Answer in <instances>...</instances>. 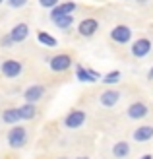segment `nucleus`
<instances>
[{"label":"nucleus","mask_w":153,"mask_h":159,"mask_svg":"<svg viewBox=\"0 0 153 159\" xmlns=\"http://www.w3.org/2000/svg\"><path fill=\"white\" fill-rule=\"evenodd\" d=\"M76 159H89L87 155H79V157H76Z\"/></svg>","instance_id":"obj_26"},{"label":"nucleus","mask_w":153,"mask_h":159,"mask_svg":"<svg viewBox=\"0 0 153 159\" xmlns=\"http://www.w3.org/2000/svg\"><path fill=\"white\" fill-rule=\"evenodd\" d=\"M128 2H134V0H128Z\"/></svg>","instance_id":"obj_29"},{"label":"nucleus","mask_w":153,"mask_h":159,"mask_svg":"<svg viewBox=\"0 0 153 159\" xmlns=\"http://www.w3.org/2000/svg\"><path fill=\"white\" fill-rule=\"evenodd\" d=\"M2 2H6V0H0V4H2Z\"/></svg>","instance_id":"obj_28"},{"label":"nucleus","mask_w":153,"mask_h":159,"mask_svg":"<svg viewBox=\"0 0 153 159\" xmlns=\"http://www.w3.org/2000/svg\"><path fill=\"white\" fill-rule=\"evenodd\" d=\"M140 159H153V155H151V153H146V155H142Z\"/></svg>","instance_id":"obj_25"},{"label":"nucleus","mask_w":153,"mask_h":159,"mask_svg":"<svg viewBox=\"0 0 153 159\" xmlns=\"http://www.w3.org/2000/svg\"><path fill=\"white\" fill-rule=\"evenodd\" d=\"M56 23V27H60V29H70L72 27V23H74V16H64V18H58L54 21Z\"/></svg>","instance_id":"obj_20"},{"label":"nucleus","mask_w":153,"mask_h":159,"mask_svg":"<svg viewBox=\"0 0 153 159\" xmlns=\"http://www.w3.org/2000/svg\"><path fill=\"white\" fill-rule=\"evenodd\" d=\"M99 31V20L97 18H83L78 25V33L82 37H93Z\"/></svg>","instance_id":"obj_9"},{"label":"nucleus","mask_w":153,"mask_h":159,"mask_svg":"<svg viewBox=\"0 0 153 159\" xmlns=\"http://www.w3.org/2000/svg\"><path fill=\"white\" fill-rule=\"evenodd\" d=\"M74 62H72V57L70 54H56V57H52L51 58V62H49V66H51V70L52 72H64V70H68Z\"/></svg>","instance_id":"obj_11"},{"label":"nucleus","mask_w":153,"mask_h":159,"mask_svg":"<svg viewBox=\"0 0 153 159\" xmlns=\"http://www.w3.org/2000/svg\"><path fill=\"white\" fill-rule=\"evenodd\" d=\"M10 39H12V43H21V41H25L27 35H29V25L27 23H18V25H14L10 33Z\"/></svg>","instance_id":"obj_15"},{"label":"nucleus","mask_w":153,"mask_h":159,"mask_svg":"<svg viewBox=\"0 0 153 159\" xmlns=\"http://www.w3.org/2000/svg\"><path fill=\"white\" fill-rule=\"evenodd\" d=\"M8 4H10V8H21L27 4V0H8Z\"/></svg>","instance_id":"obj_22"},{"label":"nucleus","mask_w":153,"mask_h":159,"mask_svg":"<svg viewBox=\"0 0 153 159\" xmlns=\"http://www.w3.org/2000/svg\"><path fill=\"white\" fill-rule=\"evenodd\" d=\"M39 4L43 8H54L56 4H60V0H39Z\"/></svg>","instance_id":"obj_21"},{"label":"nucleus","mask_w":153,"mask_h":159,"mask_svg":"<svg viewBox=\"0 0 153 159\" xmlns=\"http://www.w3.org/2000/svg\"><path fill=\"white\" fill-rule=\"evenodd\" d=\"M58 159H68V157H58Z\"/></svg>","instance_id":"obj_27"},{"label":"nucleus","mask_w":153,"mask_h":159,"mask_svg":"<svg viewBox=\"0 0 153 159\" xmlns=\"http://www.w3.org/2000/svg\"><path fill=\"white\" fill-rule=\"evenodd\" d=\"M85 120H87V113H85V111L72 109L70 113L64 116L62 124H64V128H68V130H76V128H79V126H83Z\"/></svg>","instance_id":"obj_6"},{"label":"nucleus","mask_w":153,"mask_h":159,"mask_svg":"<svg viewBox=\"0 0 153 159\" xmlns=\"http://www.w3.org/2000/svg\"><path fill=\"white\" fill-rule=\"evenodd\" d=\"M74 10H76V2H60V4H56L52 10H51V20H52V21H56L58 18L70 16Z\"/></svg>","instance_id":"obj_12"},{"label":"nucleus","mask_w":153,"mask_h":159,"mask_svg":"<svg viewBox=\"0 0 153 159\" xmlns=\"http://www.w3.org/2000/svg\"><path fill=\"white\" fill-rule=\"evenodd\" d=\"M0 45H2V47H8V45H14V43H12V39H10V35H6V37L2 39V41H0Z\"/></svg>","instance_id":"obj_23"},{"label":"nucleus","mask_w":153,"mask_h":159,"mask_svg":"<svg viewBox=\"0 0 153 159\" xmlns=\"http://www.w3.org/2000/svg\"><path fill=\"white\" fill-rule=\"evenodd\" d=\"M37 39H39V43H43L47 47H56V39L49 35L47 31H37Z\"/></svg>","instance_id":"obj_19"},{"label":"nucleus","mask_w":153,"mask_h":159,"mask_svg":"<svg viewBox=\"0 0 153 159\" xmlns=\"http://www.w3.org/2000/svg\"><path fill=\"white\" fill-rule=\"evenodd\" d=\"M124 115H126L128 120H132V122L151 120V118H153V103L147 101V99H143V97L134 99L132 103H128Z\"/></svg>","instance_id":"obj_1"},{"label":"nucleus","mask_w":153,"mask_h":159,"mask_svg":"<svg viewBox=\"0 0 153 159\" xmlns=\"http://www.w3.org/2000/svg\"><path fill=\"white\" fill-rule=\"evenodd\" d=\"M21 70H23V64L20 60H14V58H8L0 64V72L6 78H18L21 74Z\"/></svg>","instance_id":"obj_10"},{"label":"nucleus","mask_w":153,"mask_h":159,"mask_svg":"<svg viewBox=\"0 0 153 159\" xmlns=\"http://www.w3.org/2000/svg\"><path fill=\"white\" fill-rule=\"evenodd\" d=\"M8 146L10 148H23L25 146V142H27V130H25V126H20V124H16L10 128V132H8Z\"/></svg>","instance_id":"obj_7"},{"label":"nucleus","mask_w":153,"mask_h":159,"mask_svg":"<svg viewBox=\"0 0 153 159\" xmlns=\"http://www.w3.org/2000/svg\"><path fill=\"white\" fill-rule=\"evenodd\" d=\"M20 120H21V118H20V113H18L16 107H10V109L2 111V122H6V124H18Z\"/></svg>","instance_id":"obj_17"},{"label":"nucleus","mask_w":153,"mask_h":159,"mask_svg":"<svg viewBox=\"0 0 153 159\" xmlns=\"http://www.w3.org/2000/svg\"><path fill=\"white\" fill-rule=\"evenodd\" d=\"M128 52H130L132 60H146L153 52V35L151 33H142L132 39V43L128 45Z\"/></svg>","instance_id":"obj_2"},{"label":"nucleus","mask_w":153,"mask_h":159,"mask_svg":"<svg viewBox=\"0 0 153 159\" xmlns=\"http://www.w3.org/2000/svg\"><path fill=\"white\" fill-rule=\"evenodd\" d=\"M18 113H20L21 120H31V118H35V115H37L35 103H25V105L18 107Z\"/></svg>","instance_id":"obj_16"},{"label":"nucleus","mask_w":153,"mask_h":159,"mask_svg":"<svg viewBox=\"0 0 153 159\" xmlns=\"http://www.w3.org/2000/svg\"><path fill=\"white\" fill-rule=\"evenodd\" d=\"M76 76L79 82H97V80H101L99 72H95L91 68H83L82 64H76Z\"/></svg>","instance_id":"obj_13"},{"label":"nucleus","mask_w":153,"mask_h":159,"mask_svg":"<svg viewBox=\"0 0 153 159\" xmlns=\"http://www.w3.org/2000/svg\"><path fill=\"white\" fill-rule=\"evenodd\" d=\"M109 39L118 47H128L134 39V29L130 25H126V23H118V25H115L110 29Z\"/></svg>","instance_id":"obj_4"},{"label":"nucleus","mask_w":153,"mask_h":159,"mask_svg":"<svg viewBox=\"0 0 153 159\" xmlns=\"http://www.w3.org/2000/svg\"><path fill=\"white\" fill-rule=\"evenodd\" d=\"M120 78H122V74H120L118 70H112V72L101 76V82H103L105 85H116V84L120 82Z\"/></svg>","instance_id":"obj_18"},{"label":"nucleus","mask_w":153,"mask_h":159,"mask_svg":"<svg viewBox=\"0 0 153 159\" xmlns=\"http://www.w3.org/2000/svg\"><path fill=\"white\" fill-rule=\"evenodd\" d=\"M147 80H149V82H153V66L149 68V72H147Z\"/></svg>","instance_id":"obj_24"},{"label":"nucleus","mask_w":153,"mask_h":159,"mask_svg":"<svg viewBox=\"0 0 153 159\" xmlns=\"http://www.w3.org/2000/svg\"><path fill=\"white\" fill-rule=\"evenodd\" d=\"M110 155L115 159H128L132 157V144L128 140H116L110 148Z\"/></svg>","instance_id":"obj_8"},{"label":"nucleus","mask_w":153,"mask_h":159,"mask_svg":"<svg viewBox=\"0 0 153 159\" xmlns=\"http://www.w3.org/2000/svg\"><path fill=\"white\" fill-rule=\"evenodd\" d=\"M45 95V85H29L25 91H23V97H25V103H37L39 99H43Z\"/></svg>","instance_id":"obj_14"},{"label":"nucleus","mask_w":153,"mask_h":159,"mask_svg":"<svg viewBox=\"0 0 153 159\" xmlns=\"http://www.w3.org/2000/svg\"><path fill=\"white\" fill-rule=\"evenodd\" d=\"M130 142L134 144H149L153 142V120H146V122H138L130 130Z\"/></svg>","instance_id":"obj_3"},{"label":"nucleus","mask_w":153,"mask_h":159,"mask_svg":"<svg viewBox=\"0 0 153 159\" xmlns=\"http://www.w3.org/2000/svg\"><path fill=\"white\" fill-rule=\"evenodd\" d=\"M124 97V91L118 89V87H107V89H103L99 93V105L105 107V109H115L120 101Z\"/></svg>","instance_id":"obj_5"}]
</instances>
